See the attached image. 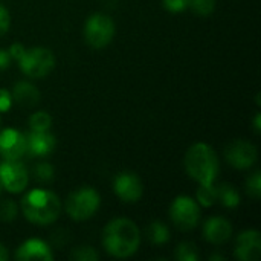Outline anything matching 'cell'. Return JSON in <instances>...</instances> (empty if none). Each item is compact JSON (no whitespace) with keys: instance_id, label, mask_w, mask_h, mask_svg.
I'll return each instance as SVG.
<instances>
[{"instance_id":"6da1fadb","label":"cell","mask_w":261,"mask_h":261,"mask_svg":"<svg viewBox=\"0 0 261 261\" xmlns=\"http://www.w3.org/2000/svg\"><path fill=\"white\" fill-rule=\"evenodd\" d=\"M141 243L139 228L130 219H115L102 232V246L115 258H128L136 254Z\"/></svg>"},{"instance_id":"7a4b0ae2","label":"cell","mask_w":261,"mask_h":261,"mask_svg":"<svg viewBox=\"0 0 261 261\" xmlns=\"http://www.w3.org/2000/svg\"><path fill=\"white\" fill-rule=\"evenodd\" d=\"M21 213L31 223L46 226L58 219L61 213V200L55 193L37 188L21 199Z\"/></svg>"},{"instance_id":"3957f363","label":"cell","mask_w":261,"mask_h":261,"mask_svg":"<svg viewBox=\"0 0 261 261\" xmlns=\"http://www.w3.org/2000/svg\"><path fill=\"white\" fill-rule=\"evenodd\" d=\"M184 164H185L187 173L199 185L214 184L220 171L219 158L214 148L203 142H199L190 147V150L185 154Z\"/></svg>"},{"instance_id":"277c9868","label":"cell","mask_w":261,"mask_h":261,"mask_svg":"<svg viewBox=\"0 0 261 261\" xmlns=\"http://www.w3.org/2000/svg\"><path fill=\"white\" fill-rule=\"evenodd\" d=\"M101 205L98 191L92 187H83L69 194L66 200V213L76 222L89 220L96 214Z\"/></svg>"},{"instance_id":"5b68a950","label":"cell","mask_w":261,"mask_h":261,"mask_svg":"<svg viewBox=\"0 0 261 261\" xmlns=\"http://www.w3.org/2000/svg\"><path fill=\"white\" fill-rule=\"evenodd\" d=\"M21 72L29 78H44L55 67V55L46 47H31L18 60Z\"/></svg>"},{"instance_id":"8992f818","label":"cell","mask_w":261,"mask_h":261,"mask_svg":"<svg viewBox=\"0 0 261 261\" xmlns=\"http://www.w3.org/2000/svg\"><path fill=\"white\" fill-rule=\"evenodd\" d=\"M115 37V23L113 20L101 12L90 15L84 24V38L89 46L95 49L106 47Z\"/></svg>"},{"instance_id":"52a82bcc","label":"cell","mask_w":261,"mask_h":261,"mask_svg":"<svg viewBox=\"0 0 261 261\" xmlns=\"http://www.w3.org/2000/svg\"><path fill=\"white\" fill-rule=\"evenodd\" d=\"M170 217L179 229L191 231L199 225L200 205L188 196H179L170 206Z\"/></svg>"},{"instance_id":"ba28073f","label":"cell","mask_w":261,"mask_h":261,"mask_svg":"<svg viewBox=\"0 0 261 261\" xmlns=\"http://www.w3.org/2000/svg\"><path fill=\"white\" fill-rule=\"evenodd\" d=\"M0 182L3 190H6L8 193H21L29 182L28 168L24 167V164L20 162V159H5L0 164Z\"/></svg>"},{"instance_id":"9c48e42d","label":"cell","mask_w":261,"mask_h":261,"mask_svg":"<svg viewBox=\"0 0 261 261\" xmlns=\"http://www.w3.org/2000/svg\"><path fill=\"white\" fill-rule=\"evenodd\" d=\"M226 161L231 167L237 168V170H248L251 168L257 159H258V151L257 147L248 141L239 139L231 142L226 147Z\"/></svg>"},{"instance_id":"30bf717a","label":"cell","mask_w":261,"mask_h":261,"mask_svg":"<svg viewBox=\"0 0 261 261\" xmlns=\"http://www.w3.org/2000/svg\"><path fill=\"white\" fill-rule=\"evenodd\" d=\"M113 191L125 203H136L144 193L142 180L132 171H122L116 174L113 180Z\"/></svg>"},{"instance_id":"8fae6325","label":"cell","mask_w":261,"mask_h":261,"mask_svg":"<svg viewBox=\"0 0 261 261\" xmlns=\"http://www.w3.org/2000/svg\"><path fill=\"white\" fill-rule=\"evenodd\" d=\"M0 156L3 159H21L26 156V136L15 128L0 132Z\"/></svg>"},{"instance_id":"7c38bea8","label":"cell","mask_w":261,"mask_h":261,"mask_svg":"<svg viewBox=\"0 0 261 261\" xmlns=\"http://www.w3.org/2000/svg\"><path fill=\"white\" fill-rule=\"evenodd\" d=\"M236 258L242 261H258L261 257V234L255 229L242 232L236 242Z\"/></svg>"},{"instance_id":"4fadbf2b","label":"cell","mask_w":261,"mask_h":261,"mask_svg":"<svg viewBox=\"0 0 261 261\" xmlns=\"http://www.w3.org/2000/svg\"><path fill=\"white\" fill-rule=\"evenodd\" d=\"M26 136V154L31 158H44L49 156L57 145L55 136L49 132H34Z\"/></svg>"},{"instance_id":"5bb4252c","label":"cell","mask_w":261,"mask_h":261,"mask_svg":"<svg viewBox=\"0 0 261 261\" xmlns=\"http://www.w3.org/2000/svg\"><path fill=\"white\" fill-rule=\"evenodd\" d=\"M15 260L18 261H50L54 254L50 246L38 239H29L23 242L15 251Z\"/></svg>"},{"instance_id":"9a60e30c","label":"cell","mask_w":261,"mask_h":261,"mask_svg":"<svg viewBox=\"0 0 261 261\" xmlns=\"http://www.w3.org/2000/svg\"><path fill=\"white\" fill-rule=\"evenodd\" d=\"M203 236L208 243L223 245L232 236V226L229 220L223 217H211L203 226Z\"/></svg>"},{"instance_id":"2e32d148","label":"cell","mask_w":261,"mask_h":261,"mask_svg":"<svg viewBox=\"0 0 261 261\" xmlns=\"http://www.w3.org/2000/svg\"><path fill=\"white\" fill-rule=\"evenodd\" d=\"M11 96H12V101H15L17 104L23 107H34L40 102V98H41L38 89L28 81H20L14 84Z\"/></svg>"},{"instance_id":"e0dca14e","label":"cell","mask_w":261,"mask_h":261,"mask_svg":"<svg viewBox=\"0 0 261 261\" xmlns=\"http://www.w3.org/2000/svg\"><path fill=\"white\" fill-rule=\"evenodd\" d=\"M217 202H220L226 208H237L240 205V194L239 191L229 185V184H222L217 185Z\"/></svg>"},{"instance_id":"ac0fdd59","label":"cell","mask_w":261,"mask_h":261,"mask_svg":"<svg viewBox=\"0 0 261 261\" xmlns=\"http://www.w3.org/2000/svg\"><path fill=\"white\" fill-rule=\"evenodd\" d=\"M196 200L199 205L210 208L217 202V188L214 184L211 185H200L197 193H196Z\"/></svg>"},{"instance_id":"d6986e66","label":"cell","mask_w":261,"mask_h":261,"mask_svg":"<svg viewBox=\"0 0 261 261\" xmlns=\"http://www.w3.org/2000/svg\"><path fill=\"white\" fill-rule=\"evenodd\" d=\"M148 237L154 245H165L170 240V229L162 222H153L148 226Z\"/></svg>"},{"instance_id":"ffe728a7","label":"cell","mask_w":261,"mask_h":261,"mask_svg":"<svg viewBox=\"0 0 261 261\" xmlns=\"http://www.w3.org/2000/svg\"><path fill=\"white\" fill-rule=\"evenodd\" d=\"M52 125V116L47 112H35L29 118V127L34 132H49Z\"/></svg>"},{"instance_id":"44dd1931","label":"cell","mask_w":261,"mask_h":261,"mask_svg":"<svg viewBox=\"0 0 261 261\" xmlns=\"http://www.w3.org/2000/svg\"><path fill=\"white\" fill-rule=\"evenodd\" d=\"M176 260L179 261H197L200 258V254L197 251V246L191 242H184L177 246L176 254H174Z\"/></svg>"},{"instance_id":"7402d4cb","label":"cell","mask_w":261,"mask_h":261,"mask_svg":"<svg viewBox=\"0 0 261 261\" xmlns=\"http://www.w3.org/2000/svg\"><path fill=\"white\" fill-rule=\"evenodd\" d=\"M32 174L35 177L37 182H41V184H49L54 180L55 177V170L54 167L49 164V162H40L34 167L32 170Z\"/></svg>"},{"instance_id":"603a6c76","label":"cell","mask_w":261,"mask_h":261,"mask_svg":"<svg viewBox=\"0 0 261 261\" xmlns=\"http://www.w3.org/2000/svg\"><path fill=\"white\" fill-rule=\"evenodd\" d=\"M18 214V206L12 199L0 200V222H12Z\"/></svg>"},{"instance_id":"cb8c5ba5","label":"cell","mask_w":261,"mask_h":261,"mask_svg":"<svg viewBox=\"0 0 261 261\" xmlns=\"http://www.w3.org/2000/svg\"><path fill=\"white\" fill-rule=\"evenodd\" d=\"M70 258L75 261H98L99 255L92 246H80L72 251Z\"/></svg>"},{"instance_id":"d4e9b609","label":"cell","mask_w":261,"mask_h":261,"mask_svg":"<svg viewBox=\"0 0 261 261\" xmlns=\"http://www.w3.org/2000/svg\"><path fill=\"white\" fill-rule=\"evenodd\" d=\"M246 193L254 199L258 200L261 197V173L255 171L254 174H251L246 180Z\"/></svg>"},{"instance_id":"484cf974","label":"cell","mask_w":261,"mask_h":261,"mask_svg":"<svg viewBox=\"0 0 261 261\" xmlns=\"http://www.w3.org/2000/svg\"><path fill=\"white\" fill-rule=\"evenodd\" d=\"M190 8L202 17L210 15L216 8V0H190Z\"/></svg>"},{"instance_id":"4316f807","label":"cell","mask_w":261,"mask_h":261,"mask_svg":"<svg viewBox=\"0 0 261 261\" xmlns=\"http://www.w3.org/2000/svg\"><path fill=\"white\" fill-rule=\"evenodd\" d=\"M162 3L170 12H182L190 8V0H162Z\"/></svg>"},{"instance_id":"83f0119b","label":"cell","mask_w":261,"mask_h":261,"mask_svg":"<svg viewBox=\"0 0 261 261\" xmlns=\"http://www.w3.org/2000/svg\"><path fill=\"white\" fill-rule=\"evenodd\" d=\"M9 24H11L9 11H8L3 5H0V35H3V34L8 32Z\"/></svg>"},{"instance_id":"f1b7e54d","label":"cell","mask_w":261,"mask_h":261,"mask_svg":"<svg viewBox=\"0 0 261 261\" xmlns=\"http://www.w3.org/2000/svg\"><path fill=\"white\" fill-rule=\"evenodd\" d=\"M12 106V96L6 89H0V113L8 112Z\"/></svg>"},{"instance_id":"f546056e","label":"cell","mask_w":261,"mask_h":261,"mask_svg":"<svg viewBox=\"0 0 261 261\" xmlns=\"http://www.w3.org/2000/svg\"><path fill=\"white\" fill-rule=\"evenodd\" d=\"M24 50H26V47L23 46V44H20V43H14L9 49H8V52H9V55H11V58L12 60H20V57L24 54Z\"/></svg>"},{"instance_id":"4dcf8cb0","label":"cell","mask_w":261,"mask_h":261,"mask_svg":"<svg viewBox=\"0 0 261 261\" xmlns=\"http://www.w3.org/2000/svg\"><path fill=\"white\" fill-rule=\"evenodd\" d=\"M11 61H12V58H11L9 52L5 49H0V72L6 70L11 66Z\"/></svg>"},{"instance_id":"1f68e13d","label":"cell","mask_w":261,"mask_h":261,"mask_svg":"<svg viewBox=\"0 0 261 261\" xmlns=\"http://www.w3.org/2000/svg\"><path fill=\"white\" fill-rule=\"evenodd\" d=\"M8 258H9V254H8L6 246L0 245V261H8Z\"/></svg>"},{"instance_id":"d6a6232c","label":"cell","mask_w":261,"mask_h":261,"mask_svg":"<svg viewBox=\"0 0 261 261\" xmlns=\"http://www.w3.org/2000/svg\"><path fill=\"white\" fill-rule=\"evenodd\" d=\"M254 128L257 133H260L261 130V115L260 113H255V119H254Z\"/></svg>"},{"instance_id":"836d02e7","label":"cell","mask_w":261,"mask_h":261,"mask_svg":"<svg viewBox=\"0 0 261 261\" xmlns=\"http://www.w3.org/2000/svg\"><path fill=\"white\" fill-rule=\"evenodd\" d=\"M210 260H220V261H225L226 258L225 257H220V255H211L210 257Z\"/></svg>"},{"instance_id":"e575fe53","label":"cell","mask_w":261,"mask_h":261,"mask_svg":"<svg viewBox=\"0 0 261 261\" xmlns=\"http://www.w3.org/2000/svg\"><path fill=\"white\" fill-rule=\"evenodd\" d=\"M2 191H3V187H2V182H0V196H2Z\"/></svg>"},{"instance_id":"d590c367","label":"cell","mask_w":261,"mask_h":261,"mask_svg":"<svg viewBox=\"0 0 261 261\" xmlns=\"http://www.w3.org/2000/svg\"><path fill=\"white\" fill-rule=\"evenodd\" d=\"M0 122H2V121H0Z\"/></svg>"}]
</instances>
